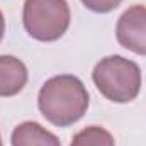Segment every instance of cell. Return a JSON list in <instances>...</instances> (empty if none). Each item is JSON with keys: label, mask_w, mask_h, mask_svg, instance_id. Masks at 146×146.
I'll return each mask as SVG.
<instances>
[{"label": "cell", "mask_w": 146, "mask_h": 146, "mask_svg": "<svg viewBox=\"0 0 146 146\" xmlns=\"http://www.w3.org/2000/svg\"><path fill=\"white\" fill-rule=\"evenodd\" d=\"M90 97L75 75H56L46 80L37 95V107L51 124L66 127L78 122L88 109Z\"/></svg>", "instance_id": "cell-1"}, {"label": "cell", "mask_w": 146, "mask_h": 146, "mask_svg": "<svg viewBox=\"0 0 146 146\" xmlns=\"http://www.w3.org/2000/svg\"><path fill=\"white\" fill-rule=\"evenodd\" d=\"M92 80L97 90L110 102L127 104L141 92V70L139 66L121 56L110 54L102 58L92 72Z\"/></svg>", "instance_id": "cell-2"}, {"label": "cell", "mask_w": 146, "mask_h": 146, "mask_svg": "<svg viewBox=\"0 0 146 146\" xmlns=\"http://www.w3.org/2000/svg\"><path fill=\"white\" fill-rule=\"evenodd\" d=\"M72 21L66 0H26L22 24L29 36L41 42H53L63 36Z\"/></svg>", "instance_id": "cell-3"}, {"label": "cell", "mask_w": 146, "mask_h": 146, "mask_svg": "<svg viewBox=\"0 0 146 146\" xmlns=\"http://www.w3.org/2000/svg\"><path fill=\"white\" fill-rule=\"evenodd\" d=\"M117 42L134 54L146 56V7L131 5L124 10L115 26Z\"/></svg>", "instance_id": "cell-4"}, {"label": "cell", "mask_w": 146, "mask_h": 146, "mask_svg": "<svg viewBox=\"0 0 146 146\" xmlns=\"http://www.w3.org/2000/svg\"><path fill=\"white\" fill-rule=\"evenodd\" d=\"M29 78L24 61L12 54H0V97H14L26 87Z\"/></svg>", "instance_id": "cell-5"}, {"label": "cell", "mask_w": 146, "mask_h": 146, "mask_svg": "<svg viewBox=\"0 0 146 146\" xmlns=\"http://www.w3.org/2000/svg\"><path fill=\"white\" fill-rule=\"evenodd\" d=\"M10 143L12 146H61L58 136L36 121L21 122L12 131Z\"/></svg>", "instance_id": "cell-6"}, {"label": "cell", "mask_w": 146, "mask_h": 146, "mask_svg": "<svg viewBox=\"0 0 146 146\" xmlns=\"http://www.w3.org/2000/svg\"><path fill=\"white\" fill-rule=\"evenodd\" d=\"M70 146H115V141L106 127L88 126L73 136Z\"/></svg>", "instance_id": "cell-7"}, {"label": "cell", "mask_w": 146, "mask_h": 146, "mask_svg": "<svg viewBox=\"0 0 146 146\" xmlns=\"http://www.w3.org/2000/svg\"><path fill=\"white\" fill-rule=\"evenodd\" d=\"M122 0H82V3L95 12V14H107V12H112L114 9H117L121 5Z\"/></svg>", "instance_id": "cell-8"}, {"label": "cell", "mask_w": 146, "mask_h": 146, "mask_svg": "<svg viewBox=\"0 0 146 146\" xmlns=\"http://www.w3.org/2000/svg\"><path fill=\"white\" fill-rule=\"evenodd\" d=\"M3 34H5V19H3V14L0 10V42L3 39Z\"/></svg>", "instance_id": "cell-9"}, {"label": "cell", "mask_w": 146, "mask_h": 146, "mask_svg": "<svg viewBox=\"0 0 146 146\" xmlns=\"http://www.w3.org/2000/svg\"><path fill=\"white\" fill-rule=\"evenodd\" d=\"M0 146H2V138H0Z\"/></svg>", "instance_id": "cell-10"}]
</instances>
